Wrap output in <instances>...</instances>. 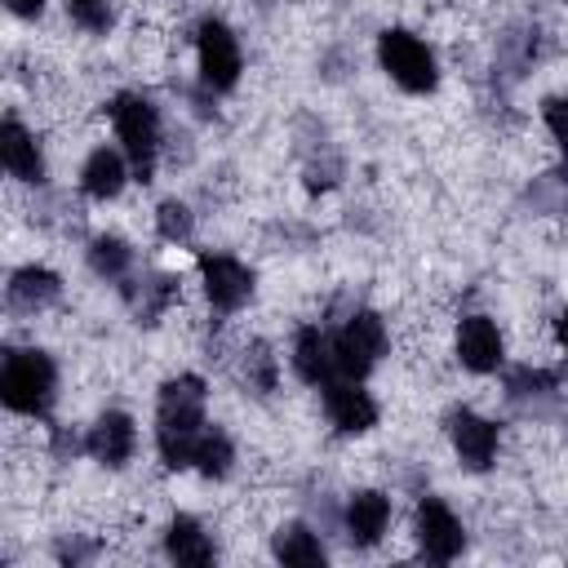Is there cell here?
<instances>
[{
    "label": "cell",
    "instance_id": "1",
    "mask_svg": "<svg viewBox=\"0 0 568 568\" xmlns=\"http://www.w3.org/2000/svg\"><path fill=\"white\" fill-rule=\"evenodd\" d=\"M200 430H204V382L200 377H173L160 390V430H155L160 462L173 470H186Z\"/></svg>",
    "mask_w": 568,
    "mask_h": 568
},
{
    "label": "cell",
    "instance_id": "2",
    "mask_svg": "<svg viewBox=\"0 0 568 568\" xmlns=\"http://www.w3.org/2000/svg\"><path fill=\"white\" fill-rule=\"evenodd\" d=\"M53 386H58V368L44 351H9L4 355V368H0V399L9 413H22V417H40L53 399Z\"/></svg>",
    "mask_w": 568,
    "mask_h": 568
},
{
    "label": "cell",
    "instance_id": "3",
    "mask_svg": "<svg viewBox=\"0 0 568 568\" xmlns=\"http://www.w3.org/2000/svg\"><path fill=\"white\" fill-rule=\"evenodd\" d=\"M111 124L124 142V155H129L133 173L146 182L151 169H155V155H160V115H155V106L138 93H124V98L111 102Z\"/></svg>",
    "mask_w": 568,
    "mask_h": 568
},
{
    "label": "cell",
    "instance_id": "4",
    "mask_svg": "<svg viewBox=\"0 0 568 568\" xmlns=\"http://www.w3.org/2000/svg\"><path fill=\"white\" fill-rule=\"evenodd\" d=\"M377 58H382V71H386L404 93H430L435 80H439L435 53H430L413 31H382Z\"/></svg>",
    "mask_w": 568,
    "mask_h": 568
},
{
    "label": "cell",
    "instance_id": "5",
    "mask_svg": "<svg viewBox=\"0 0 568 568\" xmlns=\"http://www.w3.org/2000/svg\"><path fill=\"white\" fill-rule=\"evenodd\" d=\"M382 355H386V324H382L373 311L351 315V320L333 333V359H337V373L351 377V382H359L364 373H373Z\"/></svg>",
    "mask_w": 568,
    "mask_h": 568
},
{
    "label": "cell",
    "instance_id": "6",
    "mask_svg": "<svg viewBox=\"0 0 568 568\" xmlns=\"http://www.w3.org/2000/svg\"><path fill=\"white\" fill-rule=\"evenodd\" d=\"M195 62H200V80L209 89H231L240 80V71H244L235 31L226 22H217V18L200 22V31H195Z\"/></svg>",
    "mask_w": 568,
    "mask_h": 568
},
{
    "label": "cell",
    "instance_id": "7",
    "mask_svg": "<svg viewBox=\"0 0 568 568\" xmlns=\"http://www.w3.org/2000/svg\"><path fill=\"white\" fill-rule=\"evenodd\" d=\"M413 537H417V546H422V555L426 559H435V564H448V559H457L462 555V546H466V532H462V519L439 501V497H426L422 506H417V519H413Z\"/></svg>",
    "mask_w": 568,
    "mask_h": 568
},
{
    "label": "cell",
    "instance_id": "8",
    "mask_svg": "<svg viewBox=\"0 0 568 568\" xmlns=\"http://www.w3.org/2000/svg\"><path fill=\"white\" fill-rule=\"evenodd\" d=\"M200 280H204V297L217 311H240L253 293V271L226 253H204L200 257Z\"/></svg>",
    "mask_w": 568,
    "mask_h": 568
},
{
    "label": "cell",
    "instance_id": "9",
    "mask_svg": "<svg viewBox=\"0 0 568 568\" xmlns=\"http://www.w3.org/2000/svg\"><path fill=\"white\" fill-rule=\"evenodd\" d=\"M453 351L462 359V368L470 373H493L506 355V342H501V328L488 320V315H466L453 333Z\"/></svg>",
    "mask_w": 568,
    "mask_h": 568
},
{
    "label": "cell",
    "instance_id": "10",
    "mask_svg": "<svg viewBox=\"0 0 568 568\" xmlns=\"http://www.w3.org/2000/svg\"><path fill=\"white\" fill-rule=\"evenodd\" d=\"M324 413H328V422H333L342 435H364V430H373V422H377L373 395H368L364 386H355L351 377H346V382H324Z\"/></svg>",
    "mask_w": 568,
    "mask_h": 568
},
{
    "label": "cell",
    "instance_id": "11",
    "mask_svg": "<svg viewBox=\"0 0 568 568\" xmlns=\"http://www.w3.org/2000/svg\"><path fill=\"white\" fill-rule=\"evenodd\" d=\"M448 435H453V448H457L466 470H488L497 462V426L488 417L462 408V413H453Z\"/></svg>",
    "mask_w": 568,
    "mask_h": 568
},
{
    "label": "cell",
    "instance_id": "12",
    "mask_svg": "<svg viewBox=\"0 0 568 568\" xmlns=\"http://www.w3.org/2000/svg\"><path fill=\"white\" fill-rule=\"evenodd\" d=\"M89 457L102 462V466H124L138 448V430H133V417L129 413H102L93 426H89V439H84Z\"/></svg>",
    "mask_w": 568,
    "mask_h": 568
},
{
    "label": "cell",
    "instance_id": "13",
    "mask_svg": "<svg viewBox=\"0 0 568 568\" xmlns=\"http://www.w3.org/2000/svg\"><path fill=\"white\" fill-rule=\"evenodd\" d=\"M0 160H4L9 178H18V182H40L44 178V155L36 146V133L13 115L0 129Z\"/></svg>",
    "mask_w": 568,
    "mask_h": 568
},
{
    "label": "cell",
    "instance_id": "14",
    "mask_svg": "<svg viewBox=\"0 0 568 568\" xmlns=\"http://www.w3.org/2000/svg\"><path fill=\"white\" fill-rule=\"evenodd\" d=\"M386 524H390V497L377 493V488H359L351 501H346V537L355 546H373L386 537Z\"/></svg>",
    "mask_w": 568,
    "mask_h": 568
},
{
    "label": "cell",
    "instance_id": "15",
    "mask_svg": "<svg viewBox=\"0 0 568 568\" xmlns=\"http://www.w3.org/2000/svg\"><path fill=\"white\" fill-rule=\"evenodd\" d=\"M293 368H297V377H302V382H311V386L333 382V373H337L333 337H324L315 324H306V328L293 337Z\"/></svg>",
    "mask_w": 568,
    "mask_h": 568
},
{
    "label": "cell",
    "instance_id": "16",
    "mask_svg": "<svg viewBox=\"0 0 568 568\" xmlns=\"http://www.w3.org/2000/svg\"><path fill=\"white\" fill-rule=\"evenodd\" d=\"M124 155L120 151H111V146H98L89 160H84V169H80V191L89 195V200H115L120 191H124Z\"/></svg>",
    "mask_w": 568,
    "mask_h": 568
},
{
    "label": "cell",
    "instance_id": "17",
    "mask_svg": "<svg viewBox=\"0 0 568 568\" xmlns=\"http://www.w3.org/2000/svg\"><path fill=\"white\" fill-rule=\"evenodd\" d=\"M164 550H169V559H178V564H209V559H213V541H209V532H204L191 515H178V519L169 524Z\"/></svg>",
    "mask_w": 568,
    "mask_h": 568
},
{
    "label": "cell",
    "instance_id": "18",
    "mask_svg": "<svg viewBox=\"0 0 568 568\" xmlns=\"http://www.w3.org/2000/svg\"><path fill=\"white\" fill-rule=\"evenodd\" d=\"M53 297H58V275H53V271H44V266H22V271H13V280H9V302H13V306L40 311V306H49Z\"/></svg>",
    "mask_w": 568,
    "mask_h": 568
},
{
    "label": "cell",
    "instance_id": "19",
    "mask_svg": "<svg viewBox=\"0 0 568 568\" xmlns=\"http://www.w3.org/2000/svg\"><path fill=\"white\" fill-rule=\"evenodd\" d=\"M275 559L297 564V568H311V564H324V546H320V537H315L311 528L284 524V528L275 532Z\"/></svg>",
    "mask_w": 568,
    "mask_h": 568
},
{
    "label": "cell",
    "instance_id": "20",
    "mask_svg": "<svg viewBox=\"0 0 568 568\" xmlns=\"http://www.w3.org/2000/svg\"><path fill=\"white\" fill-rule=\"evenodd\" d=\"M231 462H235L231 439H226L222 430H200V439H195V448H191V466H195L200 475H209V479H222V475L231 470Z\"/></svg>",
    "mask_w": 568,
    "mask_h": 568
},
{
    "label": "cell",
    "instance_id": "21",
    "mask_svg": "<svg viewBox=\"0 0 568 568\" xmlns=\"http://www.w3.org/2000/svg\"><path fill=\"white\" fill-rule=\"evenodd\" d=\"M129 262H133V253H129V244H124V240H115V235H98V240H93V248H89V266H93L98 275H106V280L124 275V271H129Z\"/></svg>",
    "mask_w": 568,
    "mask_h": 568
},
{
    "label": "cell",
    "instance_id": "22",
    "mask_svg": "<svg viewBox=\"0 0 568 568\" xmlns=\"http://www.w3.org/2000/svg\"><path fill=\"white\" fill-rule=\"evenodd\" d=\"M67 18L84 31H106L115 22V4L111 0H67Z\"/></svg>",
    "mask_w": 568,
    "mask_h": 568
},
{
    "label": "cell",
    "instance_id": "23",
    "mask_svg": "<svg viewBox=\"0 0 568 568\" xmlns=\"http://www.w3.org/2000/svg\"><path fill=\"white\" fill-rule=\"evenodd\" d=\"M155 226H160V235L164 240H186L191 235V213H186V204H178V200H169V204H160V213H155Z\"/></svg>",
    "mask_w": 568,
    "mask_h": 568
},
{
    "label": "cell",
    "instance_id": "24",
    "mask_svg": "<svg viewBox=\"0 0 568 568\" xmlns=\"http://www.w3.org/2000/svg\"><path fill=\"white\" fill-rule=\"evenodd\" d=\"M541 115H546V129H550V138H555V142L568 151V93H564V98H546Z\"/></svg>",
    "mask_w": 568,
    "mask_h": 568
},
{
    "label": "cell",
    "instance_id": "25",
    "mask_svg": "<svg viewBox=\"0 0 568 568\" xmlns=\"http://www.w3.org/2000/svg\"><path fill=\"white\" fill-rule=\"evenodd\" d=\"M9 4V13H18V18H36L40 9H44V0H4Z\"/></svg>",
    "mask_w": 568,
    "mask_h": 568
},
{
    "label": "cell",
    "instance_id": "26",
    "mask_svg": "<svg viewBox=\"0 0 568 568\" xmlns=\"http://www.w3.org/2000/svg\"><path fill=\"white\" fill-rule=\"evenodd\" d=\"M555 333H559V346H564V355H568V315H559V324H555Z\"/></svg>",
    "mask_w": 568,
    "mask_h": 568
}]
</instances>
